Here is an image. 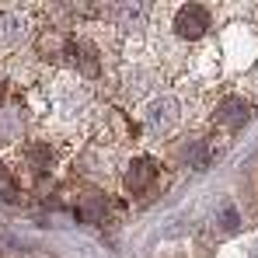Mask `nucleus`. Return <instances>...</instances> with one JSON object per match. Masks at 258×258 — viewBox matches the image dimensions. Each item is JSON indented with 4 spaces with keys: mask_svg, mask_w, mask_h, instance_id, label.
Listing matches in <instances>:
<instances>
[{
    "mask_svg": "<svg viewBox=\"0 0 258 258\" xmlns=\"http://www.w3.org/2000/svg\"><path fill=\"white\" fill-rule=\"evenodd\" d=\"M178 32H181L185 39H199V35L206 32V11H203V7H185V11L178 14Z\"/></svg>",
    "mask_w": 258,
    "mask_h": 258,
    "instance_id": "nucleus-1",
    "label": "nucleus"
},
{
    "mask_svg": "<svg viewBox=\"0 0 258 258\" xmlns=\"http://www.w3.org/2000/svg\"><path fill=\"white\" fill-rule=\"evenodd\" d=\"M154 178H157V168H154L147 157L133 161V168H129V185H133V192H143L147 185H154Z\"/></svg>",
    "mask_w": 258,
    "mask_h": 258,
    "instance_id": "nucleus-2",
    "label": "nucleus"
}]
</instances>
